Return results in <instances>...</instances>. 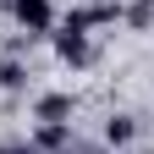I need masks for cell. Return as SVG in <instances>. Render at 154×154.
<instances>
[{
  "label": "cell",
  "instance_id": "6da1fadb",
  "mask_svg": "<svg viewBox=\"0 0 154 154\" xmlns=\"http://www.w3.org/2000/svg\"><path fill=\"white\" fill-rule=\"evenodd\" d=\"M11 17L28 38H38V33L55 28V0H11Z\"/></svg>",
  "mask_w": 154,
  "mask_h": 154
},
{
  "label": "cell",
  "instance_id": "7a4b0ae2",
  "mask_svg": "<svg viewBox=\"0 0 154 154\" xmlns=\"http://www.w3.org/2000/svg\"><path fill=\"white\" fill-rule=\"evenodd\" d=\"M28 143H33V154H61L72 143V127L66 121H38V132H33Z\"/></svg>",
  "mask_w": 154,
  "mask_h": 154
},
{
  "label": "cell",
  "instance_id": "ba28073f",
  "mask_svg": "<svg viewBox=\"0 0 154 154\" xmlns=\"http://www.w3.org/2000/svg\"><path fill=\"white\" fill-rule=\"evenodd\" d=\"M0 154H33V143H0Z\"/></svg>",
  "mask_w": 154,
  "mask_h": 154
},
{
  "label": "cell",
  "instance_id": "52a82bcc",
  "mask_svg": "<svg viewBox=\"0 0 154 154\" xmlns=\"http://www.w3.org/2000/svg\"><path fill=\"white\" fill-rule=\"evenodd\" d=\"M121 17L132 28H154V0H138V6H121Z\"/></svg>",
  "mask_w": 154,
  "mask_h": 154
},
{
  "label": "cell",
  "instance_id": "5b68a950",
  "mask_svg": "<svg viewBox=\"0 0 154 154\" xmlns=\"http://www.w3.org/2000/svg\"><path fill=\"white\" fill-rule=\"evenodd\" d=\"M132 138H138V121H132V116H110L105 121V143L110 149H127Z\"/></svg>",
  "mask_w": 154,
  "mask_h": 154
},
{
  "label": "cell",
  "instance_id": "3957f363",
  "mask_svg": "<svg viewBox=\"0 0 154 154\" xmlns=\"http://www.w3.org/2000/svg\"><path fill=\"white\" fill-rule=\"evenodd\" d=\"M55 55H61L66 66H88L94 44H88V33H55Z\"/></svg>",
  "mask_w": 154,
  "mask_h": 154
},
{
  "label": "cell",
  "instance_id": "9c48e42d",
  "mask_svg": "<svg viewBox=\"0 0 154 154\" xmlns=\"http://www.w3.org/2000/svg\"><path fill=\"white\" fill-rule=\"evenodd\" d=\"M132 154H138V149H132Z\"/></svg>",
  "mask_w": 154,
  "mask_h": 154
},
{
  "label": "cell",
  "instance_id": "8992f818",
  "mask_svg": "<svg viewBox=\"0 0 154 154\" xmlns=\"http://www.w3.org/2000/svg\"><path fill=\"white\" fill-rule=\"evenodd\" d=\"M22 83H28V66L17 55H0V88H22Z\"/></svg>",
  "mask_w": 154,
  "mask_h": 154
},
{
  "label": "cell",
  "instance_id": "277c9868",
  "mask_svg": "<svg viewBox=\"0 0 154 154\" xmlns=\"http://www.w3.org/2000/svg\"><path fill=\"white\" fill-rule=\"evenodd\" d=\"M72 110H77V99H72V94H44V99L33 105V116H38V121H66Z\"/></svg>",
  "mask_w": 154,
  "mask_h": 154
},
{
  "label": "cell",
  "instance_id": "30bf717a",
  "mask_svg": "<svg viewBox=\"0 0 154 154\" xmlns=\"http://www.w3.org/2000/svg\"><path fill=\"white\" fill-rule=\"evenodd\" d=\"M61 154H66V149H61Z\"/></svg>",
  "mask_w": 154,
  "mask_h": 154
}]
</instances>
